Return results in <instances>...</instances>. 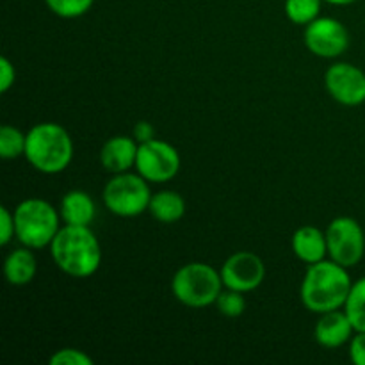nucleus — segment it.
Returning a JSON list of instances; mask_svg holds the SVG:
<instances>
[{
    "mask_svg": "<svg viewBox=\"0 0 365 365\" xmlns=\"http://www.w3.org/2000/svg\"><path fill=\"white\" fill-rule=\"evenodd\" d=\"M351 287L353 280L348 267L334 262L331 259H324L307 267L299 285V298L309 312L319 316L331 310L344 309Z\"/></svg>",
    "mask_w": 365,
    "mask_h": 365,
    "instance_id": "1",
    "label": "nucleus"
},
{
    "mask_svg": "<svg viewBox=\"0 0 365 365\" xmlns=\"http://www.w3.org/2000/svg\"><path fill=\"white\" fill-rule=\"evenodd\" d=\"M48 248L57 269L71 278H91L102 266V246L89 227L63 225Z\"/></svg>",
    "mask_w": 365,
    "mask_h": 365,
    "instance_id": "2",
    "label": "nucleus"
},
{
    "mask_svg": "<svg viewBox=\"0 0 365 365\" xmlns=\"http://www.w3.org/2000/svg\"><path fill=\"white\" fill-rule=\"evenodd\" d=\"M73 139L59 123L45 121L27 132L25 159L43 175H57L68 170L73 160Z\"/></svg>",
    "mask_w": 365,
    "mask_h": 365,
    "instance_id": "3",
    "label": "nucleus"
},
{
    "mask_svg": "<svg viewBox=\"0 0 365 365\" xmlns=\"http://www.w3.org/2000/svg\"><path fill=\"white\" fill-rule=\"evenodd\" d=\"M16 241L31 250H43L52 245L63 227L59 209L43 198H27L13 210Z\"/></svg>",
    "mask_w": 365,
    "mask_h": 365,
    "instance_id": "4",
    "label": "nucleus"
},
{
    "mask_svg": "<svg viewBox=\"0 0 365 365\" xmlns=\"http://www.w3.org/2000/svg\"><path fill=\"white\" fill-rule=\"evenodd\" d=\"M225 289L221 273L205 262H189L178 267L171 278L175 299L189 309H207L214 305Z\"/></svg>",
    "mask_w": 365,
    "mask_h": 365,
    "instance_id": "5",
    "label": "nucleus"
},
{
    "mask_svg": "<svg viewBox=\"0 0 365 365\" xmlns=\"http://www.w3.org/2000/svg\"><path fill=\"white\" fill-rule=\"evenodd\" d=\"M152 195L148 180H145L138 171H125L113 175L107 182L102 192V202L114 216L138 217L143 212H148Z\"/></svg>",
    "mask_w": 365,
    "mask_h": 365,
    "instance_id": "6",
    "label": "nucleus"
},
{
    "mask_svg": "<svg viewBox=\"0 0 365 365\" xmlns=\"http://www.w3.org/2000/svg\"><path fill=\"white\" fill-rule=\"evenodd\" d=\"M324 232L328 241V259L348 269L360 264L365 255V232L355 217H335Z\"/></svg>",
    "mask_w": 365,
    "mask_h": 365,
    "instance_id": "7",
    "label": "nucleus"
},
{
    "mask_svg": "<svg viewBox=\"0 0 365 365\" xmlns=\"http://www.w3.org/2000/svg\"><path fill=\"white\" fill-rule=\"evenodd\" d=\"M182 166L178 150L163 139L139 143L134 170L150 184H166L173 180Z\"/></svg>",
    "mask_w": 365,
    "mask_h": 365,
    "instance_id": "8",
    "label": "nucleus"
},
{
    "mask_svg": "<svg viewBox=\"0 0 365 365\" xmlns=\"http://www.w3.org/2000/svg\"><path fill=\"white\" fill-rule=\"evenodd\" d=\"M303 39L310 53L321 59H335L348 50L349 31L337 18L319 16L305 25Z\"/></svg>",
    "mask_w": 365,
    "mask_h": 365,
    "instance_id": "9",
    "label": "nucleus"
},
{
    "mask_svg": "<svg viewBox=\"0 0 365 365\" xmlns=\"http://www.w3.org/2000/svg\"><path fill=\"white\" fill-rule=\"evenodd\" d=\"M225 289L242 294L259 289L266 280V264L253 252H235L228 257L220 269Z\"/></svg>",
    "mask_w": 365,
    "mask_h": 365,
    "instance_id": "10",
    "label": "nucleus"
},
{
    "mask_svg": "<svg viewBox=\"0 0 365 365\" xmlns=\"http://www.w3.org/2000/svg\"><path fill=\"white\" fill-rule=\"evenodd\" d=\"M324 88L341 106H362L365 102V71L344 61L334 63L324 73Z\"/></svg>",
    "mask_w": 365,
    "mask_h": 365,
    "instance_id": "11",
    "label": "nucleus"
},
{
    "mask_svg": "<svg viewBox=\"0 0 365 365\" xmlns=\"http://www.w3.org/2000/svg\"><path fill=\"white\" fill-rule=\"evenodd\" d=\"M355 334V327L344 309L319 314V319L314 327V339L321 348L327 349H337L344 344H349Z\"/></svg>",
    "mask_w": 365,
    "mask_h": 365,
    "instance_id": "12",
    "label": "nucleus"
},
{
    "mask_svg": "<svg viewBox=\"0 0 365 365\" xmlns=\"http://www.w3.org/2000/svg\"><path fill=\"white\" fill-rule=\"evenodd\" d=\"M139 143L128 135H114L103 143L100 150V164L109 173L118 175L135 168Z\"/></svg>",
    "mask_w": 365,
    "mask_h": 365,
    "instance_id": "13",
    "label": "nucleus"
},
{
    "mask_svg": "<svg viewBox=\"0 0 365 365\" xmlns=\"http://www.w3.org/2000/svg\"><path fill=\"white\" fill-rule=\"evenodd\" d=\"M291 248L296 259H299L307 266L321 262L328 257L327 232L312 225H303L292 234Z\"/></svg>",
    "mask_w": 365,
    "mask_h": 365,
    "instance_id": "14",
    "label": "nucleus"
},
{
    "mask_svg": "<svg viewBox=\"0 0 365 365\" xmlns=\"http://www.w3.org/2000/svg\"><path fill=\"white\" fill-rule=\"evenodd\" d=\"M59 214L63 225L91 227L96 217V203L89 192L82 191V189H73L61 198Z\"/></svg>",
    "mask_w": 365,
    "mask_h": 365,
    "instance_id": "15",
    "label": "nucleus"
},
{
    "mask_svg": "<svg viewBox=\"0 0 365 365\" xmlns=\"http://www.w3.org/2000/svg\"><path fill=\"white\" fill-rule=\"evenodd\" d=\"M36 273H38V260L27 246L13 250L4 260V277H6L7 284L14 285V287L29 285L34 280Z\"/></svg>",
    "mask_w": 365,
    "mask_h": 365,
    "instance_id": "16",
    "label": "nucleus"
},
{
    "mask_svg": "<svg viewBox=\"0 0 365 365\" xmlns=\"http://www.w3.org/2000/svg\"><path fill=\"white\" fill-rule=\"evenodd\" d=\"M148 212L159 223H178L185 216V200L177 191H168V189H164V191L152 195Z\"/></svg>",
    "mask_w": 365,
    "mask_h": 365,
    "instance_id": "17",
    "label": "nucleus"
},
{
    "mask_svg": "<svg viewBox=\"0 0 365 365\" xmlns=\"http://www.w3.org/2000/svg\"><path fill=\"white\" fill-rule=\"evenodd\" d=\"M346 314L351 319L356 331H365V277L353 282L348 299L344 305Z\"/></svg>",
    "mask_w": 365,
    "mask_h": 365,
    "instance_id": "18",
    "label": "nucleus"
},
{
    "mask_svg": "<svg viewBox=\"0 0 365 365\" xmlns=\"http://www.w3.org/2000/svg\"><path fill=\"white\" fill-rule=\"evenodd\" d=\"M25 146H27V134L13 125H2L0 128V157L2 159L11 160L25 155Z\"/></svg>",
    "mask_w": 365,
    "mask_h": 365,
    "instance_id": "19",
    "label": "nucleus"
},
{
    "mask_svg": "<svg viewBox=\"0 0 365 365\" xmlns=\"http://www.w3.org/2000/svg\"><path fill=\"white\" fill-rule=\"evenodd\" d=\"M323 0H285V16L296 25H309L319 18Z\"/></svg>",
    "mask_w": 365,
    "mask_h": 365,
    "instance_id": "20",
    "label": "nucleus"
},
{
    "mask_svg": "<svg viewBox=\"0 0 365 365\" xmlns=\"http://www.w3.org/2000/svg\"><path fill=\"white\" fill-rule=\"evenodd\" d=\"M214 305H216V309L220 310L221 316L235 319V317H241L242 314H245L246 299L242 292L232 291V289H223L221 294L217 296Z\"/></svg>",
    "mask_w": 365,
    "mask_h": 365,
    "instance_id": "21",
    "label": "nucleus"
},
{
    "mask_svg": "<svg viewBox=\"0 0 365 365\" xmlns=\"http://www.w3.org/2000/svg\"><path fill=\"white\" fill-rule=\"evenodd\" d=\"M46 7L59 18H81L93 7L95 0H45Z\"/></svg>",
    "mask_w": 365,
    "mask_h": 365,
    "instance_id": "22",
    "label": "nucleus"
},
{
    "mask_svg": "<svg viewBox=\"0 0 365 365\" xmlns=\"http://www.w3.org/2000/svg\"><path fill=\"white\" fill-rule=\"evenodd\" d=\"M50 365H93V359L88 353L77 348H63L52 353Z\"/></svg>",
    "mask_w": 365,
    "mask_h": 365,
    "instance_id": "23",
    "label": "nucleus"
},
{
    "mask_svg": "<svg viewBox=\"0 0 365 365\" xmlns=\"http://www.w3.org/2000/svg\"><path fill=\"white\" fill-rule=\"evenodd\" d=\"M13 239H16V227H14L13 210L6 205L0 207V245L7 246Z\"/></svg>",
    "mask_w": 365,
    "mask_h": 365,
    "instance_id": "24",
    "label": "nucleus"
},
{
    "mask_svg": "<svg viewBox=\"0 0 365 365\" xmlns=\"http://www.w3.org/2000/svg\"><path fill=\"white\" fill-rule=\"evenodd\" d=\"M16 82V68L7 57L0 59V93H7Z\"/></svg>",
    "mask_w": 365,
    "mask_h": 365,
    "instance_id": "25",
    "label": "nucleus"
},
{
    "mask_svg": "<svg viewBox=\"0 0 365 365\" xmlns=\"http://www.w3.org/2000/svg\"><path fill=\"white\" fill-rule=\"evenodd\" d=\"M349 360L355 365H365V331H356L349 341Z\"/></svg>",
    "mask_w": 365,
    "mask_h": 365,
    "instance_id": "26",
    "label": "nucleus"
},
{
    "mask_svg": "<svg viewBox=\"0 0 365 365\" xmlns=\"http://www.w3.org/2000/svg\"><path fill=\"white\" fill-rule=\"evenodd\" d=\"M132 138L138 143H146L155 139V127H153L150 121H138L134 125V132H132Z\"/></svg>",
    "mask_w": 365,
    "mask_h": 365,
    "instance_id": "27",
    "label": "nucleus"
},
{
    "mask_svg": "<svg viewBox=\"0 0 365 365\" xmlns=\"http://www.w3.org/2000/svg\"><path fill=\"white\" fill-rule=\"evenodd\" d=\"M323 2L331 4V6H351L356 0H323Z\"/></svg>",
    "mask_w": 365,
    "mask_h": 365,
    "instance_id": "28",
    "label": "nucleus"
}]
</instances>
